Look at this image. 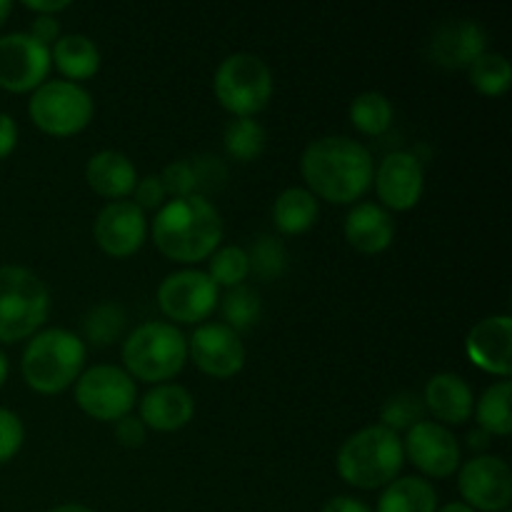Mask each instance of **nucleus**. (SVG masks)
I'll return each instance as SVG.
<instances>
[{
	"instance_id": "obj_1",
	"label": "nucleus",
	"mask_w": 512,
	"mask_h": 512,
	"mask_svg": "<svg viewBox=\"0 0 512 512\" xmlns=\"http://www.w3.org/2000/svg\"><path fill=\"white\" fill-rule=\"evenodd\" d=\"M300 173L315 198L348 205L360 200L373 185L370 150L343 135L318 138L305 148Z\"/></svg>"
},
{
	"instance_id": "obj_2",
	"label": "nucleus",
	"mask_w": 512,
	"mask_h": 512,
	"mask_svg": "<svg viewBox=\"0 0 512 512\" xmlns=\"http://www.w3.org/2000/svg\"><path fill=\"white\" fill-rule=\"evenodd\" d=\"M223 238L218 208L205 195L173 198L153 220V240L165 258L175 263H200L210 258Z\"/></svg>"
},
{
	"instance_id": "obj_3",
	"label": "nucleus",
	"mask_w": 512,
	"mask_h": 512,
	"mask_svg": "<svg viewBox=\"0 0 512 512\" xmlns=\"http://www.w3.org/2000/svg\"><path fill=\"white\" fill-rule=\"evenodd\" d=\"M403 440L385 425L358 430L338 453V473L348 485L375 490L390 485L403 468Z\"/></svg>"
},
{
	"instance_id": "obj_4",
	"label": "nucleus",
	"mask_w": 512,
	"mask_h": 512,
	"mask_svg": "<svg viewBox=\"0 0 512 512\" xmlns=\"http://www.w3.org/2000/svg\"><path fill=\"white\" fill-rule=\"evenodd\" d=\"M85 363V345L78 335L50 328L35 335L23 353V378L35 393L53 395L78 380Z\"/></svg>"
},
{
	"instance_id": "obj_5",
	"label": "nucleus",
	"mask_w": 512,
	"mask_h": 512,
	"mask_svg": "<svg viewBox=\"0 0 512 512\" xmlns=\"http://www.w3.org/2000/svg\"><path fill=\"white\" fill-rule=\"evenodd\" d=\"M188 360V340L173 323H143L123 343V363L130 378L163 383L175 378Z\"/></svg>"
},
{
	"instance_id": "obj_6",
	"label": "nucleus",
	"mask_w": 512,
	"mask_h": 512,
	"mask_svg": "<svg viewBox=\"0 0 512 512\" xmlns=\"http://www.w3.org/2000/svg\"><path fill=\"white\" fill-rule=\"evenodd\" d=\"M50 295L43 280L18 265L0 268V343H18L45 323Z\"/></svg>"
},
{
	"instance_id": "obj_7",
	"label": "nucleus",
	"mask_w": 512,
	"mask_h": 512,
	"mask_svg": "<svg viewBox=\"0 0 512 512\" xmlns=\"http://www.w3.org/2000/svg\"><path fill=\"white\" fill-rule=\"evenodd\" d=\"M215 98L238 118H253L273 95V73L253 53H233L218 65L213 80Z\"/></svg>"
},
{
	"instance_id": "obj_8",
	"label": "nucleus",
	"mask_w": 512,
	"mask_h": 512,
	"mask_svg": "<svg viewBox=\"0 0 512 512\" xmlns=\"http://www.w3.org/2000/svg\"><path fill=\"white\" fill-rule=\"evenodd\" d=\"M93 98L85 88L70 80H50L35 88L28 113L43 133L70 138L88 128L93 120Z\"/></svg>"
},
{
	"instance_id": "obj_9",
	"label": "nucleus",
	"mask_w": 512,
	"mask_h": 512,
	"mask_svg": "<svg viewBox=\"0 0 512 512\" xmlns=\"http://www.w3.org/2000/svg\"><path fill=\"white\" fill-rule=\"evenodd\" d=\"M138 390L133 378L115 365H95L75 383V400L80 410L100 423H113L133 410Z\"/></svg>"
},
{
	"instance_id": "obj_10",
	"label": "nucleus",
	"mask_w": 512,
	"mask_h": 512,
	"mask_svg": "<svg viewBox=\"0 0 512 512\" xmlns=\"http://www.w3.org/2000/svg\"><path fill=\"white\" fill-rule=\"evenodd\" d=\"M158 305L175 323H200L218 305V285L210 280L208 273L180 270L160 283Z\"/></svg>"
},
{
	"instance_id": "obj_11",
	"label": "nucleus",
	"mask_w": 512,
	"mask_h": 512,
	"mask_svg": "<svg viewBox=\"0 0 512 512\" xmlns=\"http://www.w3.org/2000/svg\"><path fill=\"white\" fill-rule=\"evenodd\" d=\"M50 48L30 33H10L0 38V88L28 93L40 88L50 70Z\"/></svg>"
},
{
	"instance_id": "obj_12",
	"label": "nucleus",
	"mask_w": 512,
	"mask_h": 512,
	"mask_svg": "<svg viewBox=\"0 0 512 512\" xmlns=\"http://www.w3.org/2000/svg\"><path fill=\"white\" fill-rule=\"evenodd\" d=\"M465 505L483 512H505L512 503V473L508 463L490 455L468 460L458 478Z\"/></svg>"
},
{
	"instance_id": "obj_13",
	"label": "nucleus",
	"mask_w": 512,
	"mask_h": 512,
	"mask_svg": "<svg viewBox=\"0 0 512 512\" xmlns=\"http://www.w3.org/2000/svg\"><path fill=\"white\" fill-rule=\"evenodd\" d=\"M193 363L210 378H233L245 365V345L225 323H205L188 343Z\"/></svg>"
},
{
	"instance_id": "obj_14",
	"label": "nucleus",
	"mask_w": 512,
	"mask_h": 512,
	"mask_svg": "<svg viewBox=\"0 0 512 512\" xmlns=\"http://www.w3.org/2000/svg\"><path fill=\"white\" fill-rule=\"evenodd\" d=\"M403 453L430 478H450L460 465V445L455 435L445 425L430 420L408 430Z\"/></svg>"
},
{
	"instance_id": "obj_15",
	"label": "nucleus",
	"mask_w": 512,
	"mask_h": 512,
	"mask_svg": "<svg viewBox=\"0 0 512 512\" xmlns=\"http://www.w3.org/2000/svg\"><path fill=\"white\" fill-rule=\"evenodd\" d=\"M145 233H148L145 213L130 200H115V203L105 205L93 225V235L100 250L110 258L133 255L143 245Z\"/></svg>"
},
{
	"instance_id": "obj_16",
	"label": "nucleus",
	"mask_w": 512,
	"mask_h": 512,
	"mask_svg": "<svg viewBox=\"0 0 512 512\" xmlns=\"http://www.w3.org/2000/svg\"><path fill=\"white\" fill-rule=\"evenodd\" d=\"M423 185V165L413 153H405V150L385 155L375 173V193L390 210L415 208L423 195Z\"/></svg>"
},
{
	"instance_id": "obj_17",
	"label": "nucleus",
	"mask_w": 512,
	"mask_h": 512,
	"mask_svg": "<svg viewBox=\"0 0 512 512\" xmlns=\"http://www.w3.org/2000/svg\"><path fill=\"white\" fill-rule=\"evenodd\" d=\"M512 320L510 315H493L475 325L468 333L465 348H468L470 360L485 373L508 378L512 373Z\"/></svg>"
},
{
	"instance_id": "obj_18",
	"label": "nucleus",
	"mask_w": 512,
	"mask_h": 512,
	"mask_svg": "<svg viewBox=\"0 0 512 512\" xmlns=\"http://www.w3.org/2000/svg\"><path fill=\"white\" fill-rule=\"evenodd\" d=\"M483 53L485 33L473 20H450L430 40V55L443 68H470Z\"/></svg>"
},
{
	"instance_id": "obj_19",
	"label": "nucleus",
	"mask_w": 512,
	"mask_h": 512,
	"mask_svg": "<svg viewBox=\"0 0 512 512\" xmlns=\"http://www.w3.org/2000/svg\"><path fill=\"white\" fill-rule=\"evenodd\" d=\"M193 395L180 385H158L140 403V420L160 433H173L193 420Z\"/></svg>"
},
{
	"instance_id": "obj_20",
	"label": "nucleus",
	"mask_w": 512,
	"mask_h": 512,
	"mask_svg": "<svg viewBox=\"0 0 512 512\" xmlns=\"http://www.w3.org/2000/svg\"><path fill=\"white\" fill-rule=\"evenodd\" d=\"M345 238L358 253H383L395 238V223L385 208L375 203H358L345 218Z\"/></svg>"
},
{
	"instance_id": "obj_21",
	"label": "nucleus",
	"mask_w": 512,
	"mask_h": 512,
	"mask_svg": "<svg viewBox=\"0 0 512 512\" xmlns=\"http://www.w3.org/2000/svg\"><path fill=\"white\" fill-rule=\"evenodd\" d=\"M423 403L443 423L460 425L473 415V390L460 375L440 373L425 385Z\"/></svg>"
},
{
	"instance_id": "obj_22",
	"label": "nucleus",
	"mask_w": 512,
	"mask_h": 512,
	"mask_svg": "<svg viewBox=\"0 0 512 512\" xmlns=\"http://www.w3.org/2000/svg\"><path fill=\"white\" fill-rule=\"evenodd\" d=\"M85 180L95 193L115 203V200L133 193L138 173H135V165L128 155L118 153V150H103L88 160Z\"/></svg>"
},
{
	"instance_id": "obj_23",
	"label": "nucleus",
	"mask_w": 512,
	"mask_h": 512,
	"mask_svg": "<svg viewBox=\"0 0 512 512\" xmlns=\"http://www.w3.org/2000/svg\"><path fill=\"white\" fill-rule=\"evenodd\" d=\"M50 60H55V68L73 83V80H88L98 73L100 50L90 38L73 33L58 38V43L53 45V53H50Z\"/></svg>"
},
{
	"instance_id": "obj_24",
	"label": "nucleus",
	"mask_w": 512,
	"mask_h": 512,
	"mask_svg": "<svg viewBox=\"0 0 512 512\" xmlns=\"http://www.w3.org/2000/svg\"><path fill=\"white\" fill-rule=\"evenodd\" d=\"M273 220L280 233L300 235L318 220V200L305 188H288L273 205Z\"/></svg>"
},
{
	"instance_id": "obj_25",
	"label": "nucleus",
	"mask_w": 512,
	"mask_h": 512,
	"mask_svg": "<svg viewBox=\"0 0 512 512\" xmlns=\"http://www.w3.org/2000/svg\"><path fill=\"white\" fill-rule=\"evenodd\" d=\"M438 493L423 478H400L385 488L378 500V512H435Z\"/></svg>"
},
{
	"instance_id": "obj_26",
	"label": "nucleus",
	"mask_w": 512,
	"mask_h": 512,
	"mask_svg": "<svg viewBox=\"0 0 512 512\" xmlns=\"http://www.w3.org/2000/svg\"><path fill=\"white\" fill-rule=\"evenodd\" d=\"M510 398H512V385L510 380H500L493 388L483 393L475 408V418H478L480 430L488 435H510L512 430V415H510Z\"/></svg>"
},
{
	"instance_id": "obj_27",
	"label": "nucleus",
	"mask_w": 512,
	"mask_h": 512,
	"mask_svg": "<svg viewBox=\"0 0 512 512\" xmlns=\"http://www.w3.org/2000/svg\"><path fill=\"white\" fill-rule=\"evenodd\" d=\"M225 150L230 158L240 160V163H250L258 158L265 148V130L258 120L253 118H235L230 120L223 135Z\"/></svg>"
},
{
	"instance_id": "obj_28",
	"label": "nucleus",
	"mask_w": 512,
	"mask_h": 512,
	"mask_svg": "<svg viewBox=\"0 0 512 512\" xmlns=\"http://www.w3.org/2000/svg\"><path fill=\"white\" fill-rule=\"evenodd\" d=\"M350 120L363 135H383L393 123V105L383 93H363L350 105Z\"/></svg>"
},
{
	"instance_id": "obj_29",
	"label": "nucleus",
	"mask_w": 512,
	"mask_h": 512,
	"mask_svg": "<svg viewBox=\"0 0 512 512\" xmlns=\"http://www.w3.org/2000/svg\"><path fill=\"white\" fill-rule=\"evenodd\" d=\"M470 83L483 95H503L512 83V68L500 53H483L470 65Z\"/></svg>"
},
{
	"instance_id": "obj_30",
	"label": "nucleus",
	"mask_w": 512,
	"mask_h": 512,
	"mask_svg": "<svg viewBox=\"0 0 512 512\" xmlns=\"http://www.w3.org/2000/svg\"><path fill=\"white\" fill-rule=\"evenodd\" d=\"M223 318L228 320L230 330H248L260 320V295L255 290L238 285L230 288L223 298Z\"/></svg>"
},
{
	"instance_id": "obj_31",
	"label": "nucleus",
	"mask_w": 512,
	"mask_h": 512,
	"mask_svg": "<svg viewBox=\"0 0 512 512\" xmlns=\"http://www.w3.org/2000/svg\"><path fill=\"white\" fill-rule=\"evenodd\" d=\"M250 273L248 253L238 245H228V248L218 250L210 255V280L215 285H225V288H238Z\"/></svg>"
},
{
	"instance_id": "obj_32",
	"label": "nucleus",
	"mask_w": 512,
	"mask_h": 512,
	"mask_svg": "<svg viewBox=\"0 0 512 512\" xmlns=\"http://www.w3.org/2000/svg\"><path fill=\"white\" fill-rule=\"evenodd\" d=\"M125 328V313L118 303H105L90 310L85 318V338L93 345H110Z\"/></svg>"
},
{
	"instance_id": "obj_33",
	"label": "nucleus",
	"mask_w": 512,
	"mask_h": 512,
	"mask_svg": "<svg viewBox=\"0 0 512 512\" xmlns=\"http://www.w3.org/2000/svg\"><path fill=\"white\" fill-rule=\"evenodd\" d=\"M425 403L415 393H398L383 405L380 418H383L385 428L395 430H410L413 425L423 423Z\"/></svg>"
},
{
	"instance_id": "obj_34",
	"label": "nucleus",
	"mask_w": 512,
	"mask_h": 512,
	"mask_svg": "<svg viewBox=\"0 0 512 512\" xmlns=\"http://www.w3.org/2000/svg\"><path fill=\"white\" fill-rule=\"evenodd\" d=\"M250 270L260 275L265 280H273L278 275H283L285 270V248L278 238H270V235H263V238L255 240L253 250L248 253Z\"/></svg>"
},
{
	"instance_id": "obj_35",
	"label": "nucleus",
	"mask_w": 512,
	"mask_h": 512,
	"mask_svg": "<svg viewBox=\"0 0 512 512\" xmlns=\"http://www.w3.org/2000/svg\"><path fill=\"white\" fill-rule=\"evenodd\" d=\"M160 183H163L165 195H173V198H188L198 188V180H195V170L188 160H178V163H170L168 168L160 175Z\"/></svg>"
},
{
	"instance_id": "obj_36",
	"label": "nucleus",
	"mask_w": 512,
	"mask_h": 512,
	"mask_svg": "<svg viewBox=\"0 0 512 512\" xmlns=\"http://www.w3.org/2000/svg\"><path fill=\"white\" fill-rule=\"evenodd\" d=\"M23 438L25 430L18 415L0 408V465L8 463V460H13L18 455Z\"/></svg>"
},
{
	"instance_id": "obj_37",
	"label": "nucleus",
	"mask_w": 512,
	"mask_h": 512,
	"mask_svg": "<svg viewBox=\"0 0 512 512\" xmlns=\"http://www.w3.org/2000/svg\"><path fill=\"white\" fill-rule=\"evenodd\" d=\"M133 195H135V205H138L140 210L160 208L165 200V188L163 183H160V175H148V178L138 180L133 188Z\"/></svg>"
},
{
	"instance_id": "obj_38",
	"label": "nucleus",
	"mask_w": 512,
	"mask_h": 512,
	"mask_svg": "<svg viewBox=\"0 0 512 512\" xmlns=\"http://www.w3.org/2000/svg\"><path fill=\"white\" fill-rule=\"evenodd\" d=\"M115 438L125 448H140L145 443V425L140 418L125 415V418L115 420Z\"/></svg>"
},
{
	"instance_id": "obj_39",
	"label": "nucleus",
	"mask_w": 512,
	"mask_h": 512,
	"mask_svg": "<svg viewBox=\"0 0 512 512\" xmlns=\"http://www.w3.org/2000/svg\"><path fill=\"white\" fill-rule=\"evenodd\" d=\"M30 35H33L40 45L50 48V45L58 43L60 38L58 20H55L53 15H38V18L33 20V25H30Z\"/></svg>"
},
{
	"instance_id": "obj_40",
	"label": "nucleus",
	"mask_w": 512,
	"mask_h": 512,
	"mask_svg": "<svg viewBox=\"0 0 512 512\" xmlns=\"http://www.w3.org/2000/svg\"><path fill=\"white\" fill-rule=\"evenodd\" d=\"M190 165H193L198 185H208V188H213V183L225 180V168L220 165L218 158H200V160H193Z\"/></svg>"
},
{
	"instance_id": "obj_41",
	"label": "nucleus",
	"mask_w": 512,
	"mask_h": 512,
	"mask_svg": "<svg viewBox=\"0 0 512 512\" xmlns=\"http://www.w3.org/2000/svg\"><path fill=\"white\" fill-rule=\"evenodd\" d=\"M18 143V125L8 113H0V160L8 158Z\"/></svg>"
},
{
	"instance_id": "obj_42",
	"label": "nucleus",
	"mask_w": 512,
	"mask_h": 512,
	"mask_svg": "<svg viewBox=\"0 0 512 512\" xmlns=\"http://www.w3.org/2000/svg\"><path fill=\"white\" fill-rule=\"evenodd\" d=\"M23 5L38 15H55L60 13V10L70 8L68 0H25Z\"/></svg>"
},
{
	"instance_id": "obj_43",
	"label": "nucleus",
	"mask_w": 512,
	"mask_h": 512,
	"mask_svg": "<svg viewBox=\"0 0 512 512\" xmlns=\"http://www.w3.org/2000/svg\"><path fill=\"white\" fill-rule=\"evenodd\" d=\"M323 512H370V508L365 503H360V500L355 498H333L325 503Z\"/></svg>"
},
{
	"instance_id": "obj_44",
	"label": "nucleus",
	"mask_w": 512,
	"mask_h": 512,
	"mask_svg": "<svg viewBox=\"0 0 512 512\" xmlns=\"http://www.w3.org/2000/svg\"><path fill=\"white\" fill-rule=\"evenodd\" d=\"M488 440H490V435L485 433V430L478 428L468 435V448L470 450H485L488 448Z\"/></svg>"
},
{
	"instance_id": "obj_45",
	"label": "nucleus",
	"mask_w": 512,
	"mask_h": 512,
	"mask_svg": "<svg viewBox=\"0 0 512 512\" xmlns=\"http://www.w3.org/2000/svg\"><path fill=\"white\" fill-rule=\"evenodd\" d=\"M5 378H8V358H5V353L0 350V388H3Z\"/></svg>"
},
{
	"instance_id": "obj_46",
	"label": "nucleus",
	"mask_w": 512,
	"mask_h": 512,
	"mask_svg": "<svg viewBox=\"0 0 512 512\" xmlns=\"http://www.w3.org/2000/svg\"><path fill=\"white\" fill-rule=\"evenodd\" d=\"M10 10H13V3H10V0H0V25H3L5 20H8Z\"/></svg>"
},
{
	"instance_id": "obj_47",
	"label": "nucleus",
	"mask_w": 512,
	"mask_h": 512,
	"mask_svg": "<svg viewBox=\"0 0 512 512\" xmlns=\"http://www.w3.org/2000/svg\"><path fill=\"white\" fill-rule=\"evenodd\" d=\"M440 512H475V510L468 508L465 503H450V505H445V508Z\"/></svg>"
},
{
	"instance_id": "obj_48",
	"label": "nucleus",
	"mask_w": 512,
	"mask_h": 512,
	"mask_svg": "<svg viewBox=\"0 0 512 512\" xmlns=\"http://www.w3.org/2000/svg\"><path fill=\"white\" fill-rule=\"evenodd\" d=\"M50 512H93V510L83 508V505H60V508H53Z\"/></svg>"
},
{
	"instance_id": "obj_49",
	"label": "nucleus",
	"mask_w": 512,
	"mask_h": 512,
	"mask_svg": "<svg viewBox=\"0 0 512 512\" xmlns=\"http://www.w3.org/2000/svg\"><path fill=\"white\" fill-rule=\"evenodd\" d=\"M505 512H510V510H505Z\"/></svg>"
}]
</instances>
